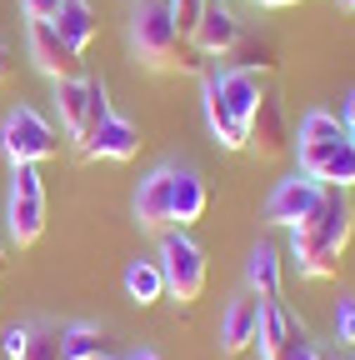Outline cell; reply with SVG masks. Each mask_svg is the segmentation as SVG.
<instances>
[{
    "instance_id": "cell-16",
    "label": "cell",
    "mask_w": 355,
    "mask_h": 360,
    "mask_svg": "<svg viewBox=\"0 0 355 360\" xmlns=\"http://www.w3.org/2000/svg\"><path fill=\"white\" fill-rule=\"evenodd\" d=\"M210 205V191H205V180L191 170V165H175V180H170V225H195Z\"/></svg>"
},
{
    "instance_id": "cell-21",
    "label": "cell",
    "mask_w": 355,
    "mask_h": 360,
    "mask_svg": "<svg viewBox=\"0 0 355 360\" xmlns=\"http://www.w3.org/2000/svg\"><path fill=\"white\" fill-rule=\"evenodd\" d=\"M250 290L260 300L280 295V250L276 245H255V255H250Z\"/></svg>"
},
{
    "instance_id": "cell-28",
    "label": "cell",
    "mask_w": 355,
    "mask_h": 360,
    "mask_svg": "<svg viewBox=\"0 0 355 360\" xmlns=\"http://www.w3.org/2000/svg\"><path fill=\"white\" fill-rule=\"evenodd\" d=\"M335 335H340V345H355V295H340V305H335Z\"/></svg>"
},
{
    "instance_id": "cell-15",
    "label": "cell",
    "mask_w": 355,
    "mask_h": 360,
    "mask_svg": "<svg viewBox=\"0 0 355 360\" xmlns=\"http://www.w3.org/2000/svg\"><path fill=\"white\" fill-rule=\"evenodd\" d=\"M255 326H260V295H240L226 305L220 315V350L226 355H240L255 345Z\"/></svg>"
},
{
    "instance_id": "cell-20",
    "label": "cell",
    "mask_w": 355,
    "mask_h": 360,
    "mask_svg": "<svg viewBox=\"0 0 355 360\" xmlns=\"http://www.w3.org/2000/svg\"><path fill=\"white\" fill-rule=\"evenodd\" d=\"M125 290L136 305H155L165 295V276H160V260H130L125 270Z\"/></svg>"
},
{
    "instance_id": "cell-8",
    "label": "cell",
    "mask_w": 355,
    "mask_h": 360,
    "mask_svg": "<svg viewBox=\"0 0 355 360\" xmlns=\"http://www.w3.org/2000/svg\"><path fill=\"white\" fill-rule=\"evenodd\" d=\"M25 45H30V60H35L40 75H51V80H70V75H80V56L60 40V30H56L51 20H30Z\"/></svg>"
},
{
    "instance_id": "cell-35",
    "label": "cell",
    "mask_w": 355,
    "mask_h": 360,
    "mask_svg": "<svg viewBox=\"0 0 355 360\" xmlns=\"http://www.w3.org/2000/svg\"><path fill=\"white\" fill-rule=\"evenodd\" d=\"M255 6H295V0H255Z\"/></svg>"
},
{
    "instance_id": "cell-30",
    "label": "cell",
    "mask_w": 355,
    "mask_h": 360,
    "mask_svg": "<svg viewBox=\"0 0 355 360\" xmlns=\"http://www.w3.org/2000/svg\"><path fill=\"white\" fill-rule=\"evenodd\" d=\"M25 6V20H56L60 15V0H20Z\"/></svg>"
},
{
    "instance_id": "cell-10",
    "label": "cell",
    "mask_w": 355,
    "mask_h": 360,
    "mask_svg": "<svg viewBox=\"0 0 355 360\" xmlns=\"http://www.w3.org/2000/svg\"><path fill=\"white\" fill-rule=\"evenodd\" d=\"M80 155H91V160H136L141 155V125L110 115L105 125H96L80 141Z\"/></svg>"
},
{
    "instance_id": "cell-17",
    "label": "cell",
    "mask_w": 355,
    "mask_h": 360,
    "mask_svg": "<svg viewBox=\"0 0 355 360\" xmlns=\"http://www.w3.org/2000/svg\"><path fill=\"white\" fill-rule=\"evenodd\" d=\"M205 120H210V130H215V141L226 146V150H245L250 146V130L231 115V105L220 101V85H215V70H205Z\"/></svg>"
},
{
    "instance_id": "cell-23",
    "label": "cell",
    "mask_w": 355,
    "mask_h": 360,
    "mask_svg": "<svg viewBox=\"0 0 355 360\" xmlns=\"http://www.w3.org/2000/svg\"><path fill=\"white\" fill-rule=\"evenodd\" d=\"M340 135H350L340 115H330V110H310V115L300 120V130H295V146H330V141H340Z\"/></svg>"
},
{
    "instance_id": "cell-19",
    "label": "cell",
    "mask_w": 355,
    "mask_h": 360,
    "mask_svg": "<svg viewBox=\"0 0 355 360\" xmlns=\"http://www.w3.org/2000/svg\"><path fill=\"white\" fill-rule=\"evenodd\" d=\"M85 105H91V75L56 80V110H60V125L75 146L85 141Z\"/></svg>"
},
{
    "instance_id": "cell-5",
    "label": "cell",
    "mask_w": 355,
    "mask_h": 360,
    "mask_svg": "<svg viewBox=\"0 0 355 360\" xmlns=\"http://www.w3.org/2000/svg\"><path fill=\"white\" fill-rule=\"evenodd\" d=\"M6 220H11V240L15 245H35L46 236V180H40V165H15Z\"/></svg>"
},
{
    "instance_id": "cell-26",
    "label": "cell",
    "mask_w": 355,
    "mask_h": 360,
    "mask_svg": "<svg viewBox=\"0 0 355 360\" xmlns=\"http://www.w3.org/2000/svg\"><path fill=\"white\" fill-rule=\"evenodd\" d=\"M115 110H110V96H105V80H91V105H85V135L96 125H105Z\"/></svg>"
},
{
    "instance_id": "cell-24",
    "label": "cell",
    "mask_w": 355,
    "mask_h": 360,
    "mask_svg": "<svg viewBox=\"0 0 355 360\" xmlns=\"http://www.w3.org/2000/svg\"><path fill=\"white\" fill-rule=\"evenodd\" d=\"M105 355V335L96 326H65V360H96Z\"/></svg>"
},
{
    "instance_id": "cell-22",
    "label": "cell",
    "mask_w": 355,
    "mask_h": 360,
    "mask_svg": "<svg viewBox=\"0 0 355 360\" xmlns=\"http://www.w3.org/2000/svg\"><path fill=\"white\" fill-rule=\"evenodd\" d=\"M20 360H65V326L56 321H30V340Z\"/></svg>"
},
{
    "instance_id": "cell-3",
    "label": "cell",
    "mask_w": 355,
    "mask_h": 360,
    "mask_svg": "<svg viewBox=\"0 0 355 360\" xmlns=\"http://www.w3.org/2000/svg\"><path fill=\"white\" fill-rule=\"evenodd\" d=\"M0 150H6L11 165H40V160H51L60 150V130L35 105H15L0 120Z\"/></svg>"
},
{
    "instance_id": "cell-38",
    "label": "cell",
    "mask_w": 355,
    "mask_h": 360,
    "mask_svg": "<svg viewBox=\"0 0 355 360\" xmlns=\"http://www.w3.org/2000/svg\"><path fill=\"white\" fill-rule=\"evenodd\" d=\"M96 360H115V355H96Z\"/></svg>"
},
{
    "instance_id": "cell-33",
    "label": "cell",
    "mask_w": 355,
    "mask_h": 360,
    "mask_svg": "<svg viewBox=\"0 0 355 360\" xmlns=\"http://www.w3.org/2000/svg\"><path fill=\"white\" fill-rule=\"evenodd\" d=\"M6 75H11V51L0 45V85H6Z\"/></svg>"
},
{
    "instance_id": "cell-36",
    "label": "cell",
    "mask_w": 355,
    "mask_h": 360,
    "mask_svg": "<svg viewBox=\"0 0 355 360\" xmlns=\"http://www.w3.org/2000/svg\"><path fill=\"white\" fill-rule=\"evenodd\" d=\"M0 265H6V240H0Z\"/></svg>"
},
{
    "instance_id": "cell-32",
    "label": "cell",
    "mask_w": 355,
    "mask_h": 360,
    "mask_svg": "<svg viewBox=\"0 0 355 360\" xmlns=\"http://www.w3.org/2000/svg\"><path fill=\"white\" fill-rule=\"evenodd\" d=\"M340 120H345V130H355V90L345 96V110H340Z\"/></svg>"
},
{
    "instance_id": "cell-11",
    "label": "cell",
    "mask_w": 355,
    "mask_h": 360,
    "mask_svg": "<svg viewBox=\"0 0 355 360\" xmlns=\"http://www.w3.org/2000/svg\"><path fill=\"white\" fill-rule=\"evenodd\" d=\"M240 20H235V11H226L220 0H205V15H200V25H195V35H191V45L200 56H231L235 45H240Z\"/></svg>"
},
{
    "instance_id": "cell-2",
    "label": "cell",
    "mask_w": 355,
    "mask_h": 360,
    "mask_svg": "<svg viewBox=\"0 0 355 360\" xmlns=\"http://www.w3.org/2000/svg\"><path fill=\"white\" fill-rule=\"evenodd\" d=\"M130 51L150 70H200V51H186L181 30L170 20V0H141L130 15Z\"/></svg>"
},
{
    "instance_id": "cell-18",
    "label": "cell",
    "mask_w": 355,
    "mask_h": 360,
    "mask_svg": "<svg viewBox=\"0 0 355 360\" xmlns=\"http://www.w3.org/2000/svg\"><path fill=\"white\" fill-rule=\"evenodd\" d=\"M51 25L60 30V40L70 45L75 56H85V51H91V40L101 35V20H96V11H91V0H60V15H56Z\"/></svg>"
},
{
    "instance_id": "cell-12",
    "label": "cell",
    "mask_w": 355,
    "mask_h": 360,
    "mask_svg": "<svg viewBox=\"0 0 355 360\" xmlns=\"http://www.w3.org/2000/svg\"><path fill=\"white\" fill-rule=\"evenodd\" d=\"M250 146L260 150V155H280L285 146H290V125H285V110H280V96L271 85H265V96H260V105H255V115H250Z\"/></svg>"
},
{
    "instance_id": "cell-13",
    "label": "cell",
    "mask_w": 355,
    "mask_h": 360,
    "mask_svg": "<svg viewBox=\"0 0 355 360\" xmlns=\"http://www.w3.org/2000/svg\"><path fill=\"white\" fill-rule=\"evenodd\" d=\"M215 85H220V101L231 105V115H235L240 125H250V115H255V105H260V96H265L260 70L226 65V70H215Z\"/></svg>"
},
{
    "instance_id": "cell-37",
    "label": "cell",
    "mask_w": 355,
    "mask_h": 360,
    "mask_svg": "<svg viewBox=\"0 0 355 360\" xmlns=\"http://www.w3.org/2000/svg\"><path fill=\"white\" fill-rule=\"evenodd\" d=\"M340 6H345V11H355V0H340Z\"/></svg>"
},
{
    "instance_id": "cell-31",
    "label": "cell",
    "mask_w": 355,
    "mask_h": 360,
    "mask_svg": "<svg viewBox=\"0 0 355 360\" xmlns=\"http://www.w3.org/2000/svg\"><path fill=\"white\" fill-rule=\"evenodd\" d=\"M280 360H325V355H321L316 345H310V335H305V340H295V345H290V350H285Z\"/></svg>"
},
{
    "instance_id": "cell-40",
    "label": "cell",
    "mask_w": 355,
    "mask_h": 360,
    "mask_svg": "<svg viewBox=\"0 0 355 360\" xmlns=\"http://www.w3.org/2000/svg\"><path fill=\"white\" fill-rule=\"evenodd\" d=\"M350 360H355V355H350Z\"/></svg>"
},
{
    "instance_id": "cell-1",
    "label": "cell",
    "mask_w": 355,
    "mask_h": 360,
    "mask_svg": "<svg viewBox=\"0 0 355 360\" xmlns=\"http://www.w3.org/2000/svg\"><path fill=\"white\" fill-rule=\"evenodd\" d=\"M350 231H355V210L345 200V191L325 186L321 205L310 210L300 225H290V255L300 265L305 281H330L340 270V255L350 245Z\"/></svg>"
},
{
    "instance_id": "cell-29",
    "label": "cell",
    "mask_w": 355,
    "mask_h": 360,
    "mask_svg": "<svg viewBox=\"0 0 355 360\" xmlns=\"http://www.w3.org/2000/svg\"><path fill=\"white\" fill-rule=\"evenodd\" d=\"M25 340H30V321L25 326H11L6 330V360H20L25 355Z\"/></svg>"
},
{
    "instance_id": "cell-4",
    "label": "cell",
    "mask_w": 355,
    "mask_h": 360,
    "mask_svg": "<svg viewBox=\"0 0 355 360\" xmlns=\"http://www.w3.org/2000/svg\"><path fill=\"white\" fill-rule=\"evenodd\" d=\"M160 276H165V295H175L181 305L200 300V290H205V250L181 225H170L160 236Z\"/></svg>"
},
{
    "instance_id": "cell-6",
    "label": "cell",
    "mask_w": 355,
    "mask_h": 360,
    "mask_svg": "<svg viewBox=\"0 0 355 360\" xmlns=\"http://www.w3.org/2000/svg\"><path fill=\"white\" fill-rule=\"evenodd\" d=\"M321 195H325L321 180H310L305 170H295V175H285L280 186L271 191V200H265V220H271V225H285V231H290V225H300L310 210L321 205Z\"/></svg>"
},
{
    "instance_id": "cell-25",
    "label": "cell",
    "mask_w": 355,
    "mask_h": 360,
    "mask_svg": "<svg viewBox=\"0 0 355 360\" xmlns=\"http://www.w3.org/2000/svg\"><path fill=\"white\" fill-rule=\"evenodd\" d=\"M200 15H205V0H170V20H175V30H181V40L195 35Z\"/></svg>"
},
{
    "instance_id": "cell-7",
    "label": "cell",
    "mask_w": 355,
    "mask_h": 360,
    "mask_svg": "<svg viewBox=\"0 0 355 360\" xmlns=\"http://www.w3.org/2000/svg\"><path fill=\"white\" fill-rule=\"evenodd\" d=\"M300 170L321 186H335V191H350L355 186V141L340 135L330 146H300Z\"/></svg>"
},
{
    "instance_id": "cell-34",
    "label": "cell",
    "mask_w": 355,
    "mask_h": 360,
    "mask_svg": "<svg viewBox=\"0 0 355 360\" xmlns=\"http://www.w3.org/2000/svg\"><path fill=\"white\" fill-rule=\"evenodd\" d=\"M120 360H160L155 350H130V355H120Z\"/></svg>"
},
{
    "instance_id": "cell-14",
    "label": "cell",
    "mask_w": 355,
    "mask_h": 360,
    "mask_svg": "<svg viewBox=\"0 0 355 360\" xmlns=\"http://www.w3.org/2000/svg\"><path fill=\"white\" fill-rule=\"evenodd\" d=\"M170 180H175V165H160L141 180L136 191V220L146 231H170Z\"/></svg>"
},
{
    "instance_id": "cell-27",
    "label": "cell",
    "mask_w": 355,
    "mask_h": 360,
    "mask_svg": "<svg viewBox=\"0 0 355 360\" xmlns=\"http://www.w3.org/2000/svg\"><path fill=\"white\" fill-rule=\"evenodd\" d=\"M231 56H240V65H245V70H265V65H276V60H271V45L245 40V35H240V45H235Z\"/></svg>"
},
{
    "instance_id": "cell-39",
    "label": "cell",
    "mask_w": 355,
    "mask_h": 360,
    "mask_svg": "<svg viewBox=\"0 0 355 360\" xmlns=\"http://www.w3.org/2000/svg\"><path fill=\"white\" fill-rule=\"evenodd\" d=\"M350 141H355V130H350Z\"/></svg>"
},
{
    "instance_id": "cell-9",
    "label": "cell",
    "mask_w": 355,
    "mask_h": 360,
    "mask_svg": "<svg viewBox=\"0 0 355 360\" xmlns=\"http://www.w3.org/2000/svg\"><path fill=\"white\" fill-rule=\"evenodd\" d=\"M295 340H305V326L285 310V300H260V326H255V350L260 360H280Z\"/></svg>"
}]
</instances>
